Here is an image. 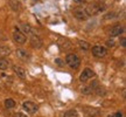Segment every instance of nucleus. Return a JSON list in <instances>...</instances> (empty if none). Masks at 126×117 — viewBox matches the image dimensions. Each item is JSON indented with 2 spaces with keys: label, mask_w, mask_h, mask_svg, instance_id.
<instances>
[{
  "label": "nucleus",
  "mask_w": 126,
  "mask_h": 117,
  "mask_svg": "<svg viewBox=\"0 0 126 117\" xmlns=\"http://www.w3.org/2000/svg\"><path fill=\"white\" fill-rule=\"evenodd\" d=\"M0 54L1 55H9L11 54V48L8 46H4V45H0Z\"/></svg>",
  "instance_id": "16"
},
{
  "label": "nucleus",
  "mask_w": 126,
  "mask_h": 117,
  "mask_svg": "<svg viewBox=\"0 0 126 117\" xmlns=\"http://www.w3.org/2000/svg\"><path fill=\"white\" fill-rule=\"evenodd\" d=\"M65 62H67V64L70 68L77 69V68H79V66H81V58L75 53H70V54H68L65 56Z\"/></svg>",
  "instance_id": "1"
},
{
  "label": "nucleus",
  "mask_w": 126,
  "mask_h": 117,
  "mask_svg": "<svg viewBox=\"0 0 126 117\" xmlns=\"http://www.w3.org/2000/svg\"><path fill=\"white\" fill-rule=\"evenodd\" d=\"M9 6L13 11H19L21 8V4L19 0H9Z\"/></svg>",
  "instance_id": "14"
},
{
  "label": "nucleus",
  "mask_w": 126,
  "mask_h": 117,
  "mask_svg": "<svg viewBox=\"0 0 126 117\" xmlns=\"http://www.w3.org/2000/svg\"><path fill=\"white\" fill-rule=\"evenodd\" d=\"M75 1H77L78 4H82V2H84V0H75Z\"/></svg>",
  "instance_id": "27"
},
{
  "label": "nucleus",
  "mask_w": 126,
  "mask_h": 117,
  "mask_svg": "<svg viewBox=\"0 0 126 117\" xmlns=\"http://www.w3.org/2000/svg\"><path fill=\"white\" fill-rule=\"evenodd\" d=\"M123 32H124V27H123L122 25H114L112 27L110 28V35L114 38V36H118L120 35Z\"/></svg>",
  "instance_id": "11"
},
{
  "label": "nucleus",
  "mask_w": 126,
  "mask_h": 117,
  "mask_svg": "<svg viewBox=\"0 0 126 117\" xmlns=\"http://www.w3.org/2000/svg\"><path fill=\"white\" fill-rule=\"evenodd\" d=\"M108 117H124V115H123V113L118 111V113H114V114H111V115H109Z\"/></svg>",
  "instance_id": "22"
},
{
  "label": "nucleus",
  "mask_w": 126,
  "mask_h": 117,
  "mask_svg": "<svg viewBox=\"0 0 126 117\" xmlns=\"http://www.w3.org/2000/svg\"><path fill=\"white\" fill-rule=\"evenodd\" d=\"M21 28H22V31H23L22 32L23 34H31V35L34 34V28L32 27L31 25H28V23H22Z\"/></svg>",
  "instance_id": "13"
},
{
  "label": "nucleus",
  "mask_w": 126,
  "mask_h": 117,
  "mask_svg": "<svg viewBox=\"0 0 126 117\" xmlns=\"http://www.w3.org/2000/svg\"><path fill=\"white\" fill-rule=\"evenodd\" d=\"M94 76H96V74H94V72L92 70V69H90V68H85V69L81 73L79 80H81L82 82H86L88 80H90V78H92V77H94Z\"/></svg>",
  "instance_id": "7"
},
{
  "label": "nucleus",
  "mask_w": 126,
  "mask_h": 117,
  "mask_svg": "<svg viewBox=\"0 0 126 117\" xmlns=\"http://www.w3.org/2000/svg\"><path fill=\"white\" fill-rule=\"evenodd\" d=\"M72 14H74V17H75L77 20H79V21L86 20V19L89 18L88 13L85 12V9H83V8H76V9H74V11H72Z\"/></svg>",
  "instance_id": "8"
},
{
  "label": "nucleus",
  "mask_w": 126,
  "mask_h": 117,
  "mask_svg": "<svg viewBox=\"0 0 126 117\" xmlns=\"http://www.w3.org/2000/svg\"><path fill=\"white\" fill-rule=\"evenodd\" d=\"M8 67H9L8 61L4 58H0V70H6V69H8Z\"/></svg>",
  "instance_id": "15"
},
{
  "label": "nucleus",
  "mask_w": 126,
  "mask_h": 117,
  "mask_svg": "<svg viewBox=\"0 0 126 117\" xmlns=\"http://www.w3.org/2000/svg\"><path fill=\"white\" fill-rule=\"evenodd\" d=\"M13 70H14V73L18 75V77H20L21 80H25V78H26V72H25L23 68L19 67V66H13Z\"/></svg>",
  "instance_id": "12"
},
{
  "label": "nucleus",
  "mask_w": 126,
  "mask_h": 117,
  "mask_svg": "<svg viewBox=\"0 0 126 117\" xmlns=\"http://www.w3.org/2000/svg\"><path fill=\"white\" fill-rule=\"evenodd\" d=\"M118 15L116 14V12H111V13H108L106 15H104V19L105 20H108V19H114V18H117Z\"/></svg>",
  "instance_id": "21"
},
{
  "label": "nucleus",
  "mask_w": 126,
  "mask_h": 117,
  "mask_svg": "<svg viewBox=\"0 0 126 117\" xmlns=\"http://www.w3.org/2000/svg\"><path fill=\"white\" fill-rule=\"evenodd\" d=\"M13 40H14V42H16L18 45H23V43H26V41H27V36H26V34H23L21 31L15 29V31L13 32Z\"/></svg>",
  "instance_id": "5"
},
{
  "label": "nucleus",
  "mask_w": 126,
  "mask_h": 117,
  "mask_svg": "<svg viewBox=\"0 0 126 117\" xmlns=\"http://www.w3.org/2000/svg\"><path fill=\"white\" fill-rule=\"evenodd\" d=\"M22 108L25 109V111L29 115H33V114H35L37 110H39V105L34 102H32V101H26V102H23L22 103Z\"/></svg>",
  "instance_id": "3"
},
{
  "label": "nucleus",
  "mask_w": 126,
  "mask_h": 117,
  "mask_svg": "<svg viewBox=\"0 0 126 117\" xmlns=\"http://www.w3.org/2000/svg\"><path fill=\"white\" fill-rule=\"evenodd\" d=\"M91 52H92V55L96 56V58H104L105 55L108 54V49L103 47V46L96 45L91 48Z\"/></svg>",
  "instance_id": "4"
},
{
  "label": "nucleus",
  "mask_w": 126,
  "mask_h": 117,
  "mask_svg": "<svg viewBox=\"0 0 126 117\" xmlns=\"http://www.w3.org/2000/svg\"><path fill=\"white\" fill-rule=\"evenodd\" d=\"M13 117H28V116L25 115V114H22V113H15Z\"/></svg>",
  "instance_id": "24"
},
{
  "label": "nucleus",
  "mask_w": 126,
  "mask_h": 117,
  "mask_svg": "<svg viewBox=\"0 0 126 117\" xmlns=\"http://www.w3.org/2000/svg\"><path fill=\"white\" fill-rule=\"evenodd\" d=\"M29 42H31L32 47H33V48H36V49L41 48V47H42V45H43V42H42V40H41V38L39 35H36V34L31 35Z\"/></svg>",
  "instance_id": "9"
},
{
  "label": "nucleus",
  "mask_w": 126,
  "mask_h": 117,
  "mask_svg": "<svg viewBox=\"0 0 126 117\" xmlns=\"http://www.w3.org/2000/svg\"><path fill=\"white\" fill-rule=\"evenodd\" d=\"M63 117H78V114H77L76 110L71 109V110H68L63 114Z\"/></svg>",
  "instance_id": "20"
},
{
  "label": "nucleus",
  "mask_w": 126,
  "mask_h": 117,
  "mask_svg": "<svg viewBox=\"0 0 126 117\" xmlns=\"http://www.w3.org/2000/svg\"><path fill=\"white\" fill-rule=\"evenodd\" d=\"M82 110H83V113L86 117H98L100 115L99 109L94 108V107H84Z\"/></svg>",
  "instance_id": "6"
},
{
  "label": "nucleus",
  "mask_w": 126,
  "mask_h": 117,
  "mask_svg": "<svg viewBox=\"0 0 126 117\" xmlns=\"http://www.w3.org/2000/svg\"><path fill=\"white\" fill-rule=\"evenodd\" d=\"M15 53L18 55V58L20 60H22V61H29L31 60V54L26 49H23V48H18Z\"/></svg>",
  "instance_id": "10"
},
{
  "label": "nucleus",
  "mask_w": 126,
  "mask_h": 117,
  "mask_svg": "<svg viewBox=\"0 0 126 117\" xmlns=\"http://www.w3.org/2000/svg\"><path fill=\"white\" fill-rule=\"evenodd\" d=\"M81 93L84 95H90V94H92L94 91H92V88H91L90 86H83L81 88Z\"/></svg>",
  "instance_id": "19"
},
{
  "label": "nucleus",
  "mask_w": 126,
  "mask_h": 117,
  "mask_svg": "<svg viewBox=\"0 0 126 117\" xmlns=\"http://www.w3.org/2000/svg\"><path fill=\"white\" fill-rule=\"evenodd\" d=\"M16 105V103H15V101L12 98H7V99H5V107L7 109H12L14 108Z\"/></svg>",
  "instance_id": "17"
},
{
  "label": "nucleus",
  "mask_w": 126,
  "mask_h": 117,
  "mask_svg": "<svg viewBox=\"0 0 126 117\" xmlns=\"http://www.w3.org/2000/svg\"><path fill=\"white\" fill-rule=\"evenodd\" d=\"M106 9V5L104 4H92V5H89L88 7L85 8V12L88 13V15H94V14L99 13V12H104Z\"/></svg>",
  "instance_id": "2"
},
{
  "label": "nucleus",
  "mask_w": 126,
  "mask_h": 117,
  "mask_svg": "<svg viewBox=\"0 0 126 117\" xmlns=\"http://www.w3.org/2000/svg\"><path fill=\"white\" fill-rule=\"evenodd\" d=\"M0 38H1V39H2V40H5V39H6V36H5L4 34H2V33H1V32H0Z\"/></svg>",
  "instance_id": "26"
},
{
  "label": "nucleus",
  "mask_w": 126,
  "mask_h": 117,
  "mask_svg": "<svg viewBox=\"0 0 126 117\" xmlns=\"http://www.w3.org/2000/svg\"><path fill=\"white\" fill-rule=\"evenodd\" d=\"M106 45H108L109 47H113V46H114V40H112V39L108 40L106 41Z\"/></svg>",
  "instance_id": "23"
},
{
  "label": "nucleus",
  "mask_w": 126,
  "mask_h": 117,
  "mask_svg": "<svg viewBox=\"0 0 126 117\" xmlns=\"http://www.w3.org/2000/svg\"><path fill=\"white\" fill-rule=\"evenodd\" d=\"M120 43H122V46L124 47V48H125V47H126V39H125V38H123V39H122Z\"/></svg>",
  "instance_id": "25"
},
{
  "label": "nucleus",
  "mask_w": 126,
  "mask_h": 117,
  "mask_svg": "<svg viewBox=\"0 0 126 117\" xmlns=\"http://www.w3.org/2000/svg\"><path fill=\"white\" fill-rule=\"evenodd\" d=\"M78 46L82 50H89L90 49V45L86 42V41H83V40H78Z\"/></svg>",
  "instance_id": "18"
}]
</instances>
